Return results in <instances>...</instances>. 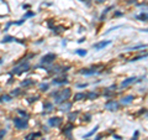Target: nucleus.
<instances>
[{
    "label": "nucleus",
    "mask_w": 148,
    "mask_h": 140,
    "mask_svg": "<svg viewBox=\"0 0 148 140\" xmlns=\"http://www.w3.org/2000/svg\"><path fill=\"white\" fill-rule=\"evenodd\" d=\"M72 95V89L70 88H64V89H60V91H54L51 93V97H53L54 99V103L53 104H62L64 103L65 100H68Z\"/></svg>",
    "instance_id": "nucleus-1"
},
{
    "label": "nucleus",
    "mask_w": 148,
    "mask_h": 140,
    "mask_svg": "<svg viewBox=\"0 0 148 140\" xmlns=\"http://www.w3.org/2000/svg\"><path fill=\"white\" fill-rule=\"evenodd\" d=\"M31 68V63L28 61H22L21 63H19L17 66H15L11 70V74H21L24 72H27Z\"/></svg>",
    "instance_id": "nucleus-2"
},
{
    "label": "nucleus",
    "mask_w": 148,
    "mask_h": 140,
    "mask_svg": "<svg viewBox=\"0 0 148 140\" xmlns=\"http://www.w3.org/2000/svg\"><path fill=\"white\" fill-rule=\"evenodd\" d=\"M57 58V55L56 54H52V52H49V54H46L44 56H42L41 57V66H49V65H52L53 62L56 61Z\"/></svg>",
    "instance_id": "nucleus-3"
},
{
    "label": "nucleus",
    "mask_w": 148,
    "mask_h": 140,
    "mask_svg": "<svg viewBox=\"0 0 148 140\" xmlns=\"http://www.w3.org/2000/svg\"><path fill=\"white\" fill-rule=\"evenodd\" d=\"M12 123H14V125H15V128L19 129V130L26 129L28 127V120L24 119V118H14Z\"/></svg>",
    "instance_id": "nucleus-4"
},
{
    "label": "nucleus",
    "mask_w": 148,
    "mask_h": 140,
    "mask_svg": "<svg viewBox=\"0 0 148 140\" xmlns=\"http://www.w3.org/2000/svg\"><path fill=\"white\" fill-rule=\"evenodd\" d=\"M104 107H105V109H108L110 112H116L120 108V103L117 100H115V99H110V100H108L104 104Z\"/></svg>",
    "instance_id": "nucleus-5"
},
{
    "label": "nucleus",
    "mask_w": 148,
    "mask_h": 140,
    "mask_svg": "<svg viewBox=\"0 0 148 140\" xmlns=\"http://www.w3.org/2000/svg\"><path fill=\"white\" fill-rule=\"evenodd\" d=\"M47 123L49 127H52V128H58L62 125L63 123V118H60V117H51L49 119L47 120Z\"/></svg>",
    "instance_id": "nucleus-6"
},
{
    "label": "nucleus",
    "mask_w": 148,
    "mask_h": 140,
    "mask_svg": "<svg viewBox=\"0 0 148 140\" xmlns=\"http://www.w3.org/2000/svg\"><path fill=\"white\" fill-rule=\"evenodd\" d=\"M68 70H70V66H54L52 68H48L49 73H64Z\"/></svg>",
    "instance_id": "nucleus-7"
},
{
    "label": "nucleus",
    "mask_w": 148,
    "mask_h": 140,
    "mask_svg": "<svg viewBox=\"0 0 148 140\" xmlns=\"http://www.w3.org/2000/svg\"><path fill=\"white\" fill-rule=\"evenodd\" d=\"M111 44V40H104V41L96 42V44H93V49L96 50V51H100V50L105 49L106 46H109Z\"/></svg>",
    "instance_id": "nucleus-8"
},
{
    "label": "nucleus",
    "mask_w": 148,
    "mask_h": 140,
    "mask_svg": "<svg viewBox=\"0 0 148 140\" xmlns=\"http://www.w3.org/2000/svg\"><path fill=\"white\" fill-rule=\"evenodd\" d=\"M73 129H74V125H73L72 123L67 124V125L63 128V130H62V134H64L67 138H72V130Z\"/></svg>",
    "instance_id": "nucleus-9"
},
{
    "label": "nucleus",
    "mask_w": 148,
    "mask_h": 140,
    "mask_svg": "<svg viewBox=\"0 0 148 140\" xmlns=\"http://www.w3.org/2000/svg\"><path fill=\"white\" fill-rule=\"evenodd\" d=\"M79 73L83 74V76H93V74H96V73H99V72L96 71L95 67H91V68H83V70H80Z\"/></svg>",
    "instance_id": "nucleus-10"
},
{
    "label": "nucleus",
    "mask_w": 148,
    "mask_h": 140,
    "mask_svg": "<svg viewBox=\"0 0 148 140\" xmlns=\"http://www.w3.org/2000/svg\"><path fill=\"white\" fill-rule=\"evenodd\" d=\"M136 81H137V77H128V78L124 79V81L120 83V87H121V88L128 87V86H131V84H133Z\"/></svg>",
    "instance_id": "nucleus-11"
},
{
    "label": "nucleus",
    "mask_w": 148,
    "mask_h": 140,
    "mask_svg": "<svg viewBox=\"0 0 148 140\" xmlns=\"http://www.w3.org/2000/svg\"><path fill=\"white\" fill-rule=\"evenodd\" d=\"M69 83L68 78L65 77H62V78H53L52 79V84L53 86H63V84H67Z\"/></svg>",
    "instance_id": "nucleus-12"
},
{
    "label": "nucleus",
    "mask_w": 148,
    "mask_h": 140,
    "mask_svg": "<svg viewBox=\"0 0 148 140\" xmlns=\"http://www.w3.org/2000/svg\"><path fill=\"white\" fill-rule=\"evenodd\" d=\"M133 99H135L133 94H127V95H125V97H122V98H121V104H122V105H128V104L132 103Z\"/></svg>",
    "instance_id": "nucleus-13"
},
{
    "label": "nucleus",
    "mask_w": 148,
    "mask_h": 140,
    "mask_svg": "<svg viewBox=\"0 0 148 140\" xmlns=\"http://www.w3.org/2000/svg\"><path fill=\"white\" fill-rule=\"evenodd\" d=\"M72 105H73L72 102H68V100H65L64 103L59 104V110H60V112H63V113H64V112H68V110H70Z\"/></svg>",
    "instance_id": "nucleus-14"
},
{
    "label": "nucleus",
    "mask_w": 148,
    "mask_h": 140,
    "mask_svg": "<svg viewBox=\"0 0 148 140\" xmlns=\"http://www.w3.org/2000/svg\"><path fill=\"white\" fill-rule=\"evenodd\" d=\"M43 109L46 110V113L52 112L53 109H54V104H53V102H51V100H44L43 102Z\"/></svg>",
    "instance_id": "nucleus-15"
},
{
    "label": "nucleus",
    "mask_w": 148,
    "mask_h": 140,
    "mask_svg": "<svg viewBox=\"0 0 148 140\" xmlns=\"http://www.w3.org/2000/svg\"><path fill=\"white\" fill-rule=\"evenodd\" d=\"M84 99H86V94H85L84 92H78V93H75L74 97H73V100H74V102H80V100H84Z\"/></svg>",
    "instance_id": "nucleus-16"
},
{
    "label": "nucleus",
    "mask_w": 148,
    "mask_h": 140,
    "mask_svg": "<svg viewBox=\"0 0 148 140\" xmlns=\"http://www.w3.org/2000/svg\"><path fill=\"white\" fill-rule=\"evenodd\" d=\"M36 83V81H33L31 78H26L24 81H21V87H30V86H33Z\"/></svg>",
    "instance_id": "nucleus-17"
},
{
    "label": "nucleus",
    "mask_w": 148,
    "mask_h": 140,
    "mask_svg": "<svg viewBox=\"0 0 148 140\" xmlns=\"http://www.w3.org/2000/svg\"><path fill=\"white\" fill-rule=\"evenodd\" d=\"M41 136V133H30L25 136V140H36V138Z\"/></svg>",
    "instance_id": "nucleus-18"
},
{
    "label": "nucleus",
    "mask_w": 148,
    "mask_h": 140,
    "mask_svg": "<svg viewBox=\"0 0 148 140\" xmlns=\"http://www.w3.org/2000/svg\"><path fill=\"white\" fill-rule=\"evenodd\" d=\"M16 38L14 36H9V35H6V36L0 41V44H9V42H15Z\"/></svg>",
    "instance_id": "nucleus-19"
},
{
    "label": "nucleus",
    "mask_w": 148,
    "mask_h": 140,
    "mask_svg": "<svg viewBox=\"0 0 148 140\" xmlns=\"http://www.w3.org/2000/svg\"><path fill=\"white\" fill-rule=\"evenodd\" d=\"M98 130H99V125H95V127H94V129H93L91 132H89V133H86L85 135H83V139H88V138H90V136H93V135H94V134H95L96 132H98Z\"/></svg>",
    "instance_id": "nucleus-20"
},
{
    "label": "nucleus",
    "mask_w": 148,
    "mask_h": 140,
    "mask_svg": "<svg viewBox=\"0 0 148 140\" xmlns=\"http://www.w3.org/2000/svg\"><path fill=\"white\" fill-rule=\"evenodd\" d=\"M79 115V110H75V112H72V113H69L68 114V120L72 123V122H74V120L76 119V117Z\"/></svg>",
    "instance_id": "nucleus-21"
},
{
    "label": "nucleus",
    "mask_w": 148,
    "mask_h": 140,
    "mask_svg": "<svg viewBox=\"0 0 148 140\" xmlns=\"http://www.w3.org/2000/svg\"><path fill=\"white\" fill-rule=\"evenodd\" d=\"M12 97L10 94H3L0 97V103H4V102H11Z\"/></svg>",
    "instance_id": "nucleus-22"
},
{
    "label": "nucleus",
    "mask_w": 148,
    "mask_h": 140,
    "mask_svg": "<svg viewBox=\"0 0 148 140\" xmlns=\"http://www.w3.org/2000/svg\"><path fill=\"white\" fill-rule=\"evenodd\" d=\"M98 97H99V94H98L96 92H93V91L89 92L88 94H86V99H88V100H94V99H96Z\"/></svg>",
    "instance_id": "nucleus-23"
},
{
    "label": "nucleus",
    "mask_w": 148,
    "mask_h": 140,
    "mask_svg": "<svg viewBox=\"0 0 148 140\" xmlns=\"http://www.w3.org/2000/svg\"><path fill=\"white\" fill-rule=\"evenodd\" d=\"M16 112H17L24 119H28V118H30V114H28L26 110H24V109H16Z\"/></svg>",
    "instance_id": "nucleus-24"
},
{
    "label": "nucleus",
    "mask_w": 148,
    "mask_h": 140,
    "mask_svg": "<svg viewBox=\"0 0 148 140\" xmlns=\"http://www.w3.org/2000/svg\"><path fill=\"white\" fill-rule=\"evenodd\" d=\"M78 56H80V57H84V56H86L88 55V51L86 50H84V49H78V50H75L74 51Z\"/></svg>",
    "instance_id": "nucleus-25"
},
{
    "label": "nucleus",
    "mask_w": 148,
    "mask_h": 140,
    "mask_svg": "<svg viewBox=\"0 0 148 140\" xmlns=\"http://www.w3.org/2000/svg\"><path fill=\"white\" fill-rule=\"evenodd\" d=\"M136 17L138 19V20H141V21H143V22H146V21H147V12H146V11H142L140 15H137Z\"/></svg>",
    "instance_id": "nucleus-26"
},
{
    "label": "nucleus",
    "mask_w": 148,
    "mask_h": 140,
    "mask_svg": "<svg viewBox=\"0 0 148 140\" xmlns=\"http://www.w3.org/2000/svg\"><path fill=\"white\" fill-rule=\"evenodd\" d=\"M38 88H40V92H47L49 89V83H41Z\"/></svg>",
    "instance_id": "nucleus-27"
},
{
    "label": "nucleus",
    "mask_w": 148,
    "mask_h": 140,
    "mask_svg": "<svg viewBox=\"0 0 148 140\" xmlns=\"http://www.w3.org/2000/svg\"><path fill=\"white\" fill-rule=\"evenodd\" d=\"M147 46L146 45H137V46H132V47H128L127 51H135V50H142V49H146Z\"/></svg>",
    "instance_id": "nucleus-28"
},
{
    "label": "nucleus",
    "mask_w": 148,
    "mask_h": 140,
    "mask_svg": "<svg viewBox=\"0 0 148 140\" xmlns=\"http://www.w3.org/2000/svg\"><path fill=\"white\" fill-rule=\"evenodd\" d=\"M52 30H53V33H59L62 31H64V27L63 26H53Z\"/></svg>",
    "instance_id": "nucleus-29"
},
{
    "label": "nucleus",
    "mask_w": 148,
    "mask_h": 140,
    "mask_svg": "<svg viewBox=\"0 0 148 140\" xmlns=\"http://www.w3.org/2000/svg\"><path fill=\"white\" fill-rule=\"evenodd\" d=\"M147 57V54H144V55H140V56H136V57H133L130 60V62H136L138 61V60H143V58Z\"/></svg>",
    "instance_id": "nucleus-30"
},
{
    "label": "nucleus",
    "mask_w": 148,
    "mask_h": 140,
    "mask_svg": "<svg viewBox=\"0 0 148 140\" xmlns=\"http://www.w3.org/2000/svg\"><path fill=\"white\" fill-rule=\"evenodd\" d=\"M112 9H114V5H111V6H109V8H106V9H105L104 11H103V14H101L100 20H103V19H104V17L106 16V14H108V12L110 11V10H112Z\"/></svg>",
    "instance_id": "nucleus-31"
},
{
    "label": "nucleus",
    "mask_w": 148,
    "mask_h": 140,
    "mask_svg": "<svg viewBox=\"0 0 148 140\" xmlns=\"http://www.w3.org/2000/svg\"><path fill=\"white\" fill-rule=\"evenodd\" d=\"M19 94H21V89L20 88H15V89H12L11 92H10V95H11V97H14V95H19Z\"/></svg>",
    "instance_id": "nucleus-32"
},
{
    "label": "nucleus",
    "mask_w": 148,
    "mask_h": 140,
    "mask_svg": "<svg viewBox=\"0 0 148 140\" xmlns=\"http://www.w3.org/2000/svg\"><path fill=\"white\" fill-rule=\"evenodd\" d=\"M35 15H36V12H35V11H27L24 15V19L26 20V19H28V17H33Z\"/></svg>",
    "instance_id": "nucleus-33"
},
{
    "label": "nucleus",
    "mask_w": 148,
    "mask_h": 140,
    "mask_svg": "<svg viewBox=\"0 0 148 140\" xmlns=\"http://www.w3.org/2000/svg\"><path fill=\"white\" fill-rule=\"evenodd\" d=\"M83 120H85L86 123H88V122H90V120H91V114H89V113L84 114V115H83Z\"/></svg>",
    "instance_id": "nucleus-34"
},
{
    "label": "nucleus",
    "mask_w": 148,
    "mask_h": 140,
    "mask_svg": "<svg viewBox=\"0 0 148 140\" xmlns=\"http://www.w3.org/2000/svg\"><path fill=\"white\" fill-rule=\"evenodd\" d=\"M37 99H40V95H32V97L28 98V102H30V103H33V102H36Z\"/></svg>",
    "instance_id": "nucleus-35"
},
{
    "label": "nucleus",
    "mask_w": 148,
    "mask_h": 140,
    "mask_svg": "<svg viewBox=\"0 0 148 140\" xmlns=\"http://www.w3.org/2000/svg\"><path fill=\"white\" fill-rule=\"evenodd\" d=\"M120 16H124V11L116 10V11L114 12V17H120Z\"/></svg>",
    "instance_id": "nucleus-36"
},
{
    "label": "nucleus",
    "mask_w": 148,
    "mask_h": 140,
    "mask_svg": "<svg viewBox=\"0 0 148 140\" xmlns=\"http://www.w3.org/2000/svg\"><path fill=\"white\" fill-rule=\"evenodd\" d=\"M25 22V19H21V20H17V21H12V25H17V26H20Z\"/></svg>",
    "instance_id": "nucleus-37"
},
{
    "label": "nucleus",
    "mask_w": 148,
    "mask_h": 140,
    "mask_svg": "<svg viewBox=\"0 0 148 140\" xmlns=\"http://www.w3.org/2000/svg\"><path fill=\"white\" fill-rule=\"evenodd\" d=\"M6 135V130L5 129H0V140H3V138Z\"/></svg>",
    "instance_id": "nucleus-38"
},
{
    "label": "nucleus",
    "mask_w": 148,
    "mask_h": 140,
    "mask_svg": "<svg viewBox=\"0 0 148 140\" xmlns=\"http://www.w3.org/2000/svg\"><path fill=\"white\" fill-rule=\"evenodd\" d=\"M138 136H140V132H138V130H136V132H135V134H133V136H132V139H131V140H137V139H138Z\"/></svg>",
    "instance_id": "nucleus-39"
},
{
    "label": "nucleus",
    "mask_w": 148,
    "mask_h": 140,
    "mask_svg": "<svg viewBox=\"0 0 148 140\" xmlns=\"http://www.w3.org/2000/svg\"><path fill=\"white\" fill-rule=\"evenodd\" d=\"M76 87H78V88H86V87H88V83H78Z\"/></svg>",
    "instance_id": "nucleus-40"
},
{
    "label": "nucleus",
    "mask_w": 148,
    "mask_h": 140,
    "mask_svg": "<svg viewBox=\"0 0 148 140\" xmlns=\"http://www.w3.org/2000/svg\"><path fill=\"white\" fill-rule=\"evenodd\" d=\"M12 25V21H8V24H6V26H5V29H4V31H8L9 30V27Z\"/></svg>",
    "instance_id": "nucleus-41"
},
{
    "label": "nucleus",
    "mask_w": 148,
    "mask_h": 140,
    "mask_svg": "<svg viewBox=\"0 0 148 140\" xmlns=\"http://www.w3.org/2000/svg\"><path fill=\"white\" fill-rule=\"evenodd\" d=\"M48 27H51V29L53 27V20H49V21H48Z\"/></svg>",
    "instance_id": "nucleus-42"
},
{
    "label": "nucleus",
    "mask_w": 148,
    "mask_h": 140,
    "mask_svg": "<svg viewBox=\"0 0 148 140\" xmlns=\"http://www.w3.org/2000/svg\"><path fill=\"white\" fill-rule=\"evenodd\" d=\"M146 110H147V109H146V108H143V109H141V112L138 113V114H146Z\"/></svg>",
    "instance_id": "nucleus-43"
},
{
    "label": "nucleus",
    "mask_w": 148,
    "mask_h": 140,
    "mask_svg": "<svg viewBox=\"0 0 148 140\" xmlns=\"http://www.w3.org/2000/svg\"><path fill=\"white\" fill-rule=\"evenodd\" d=\"M101 139H103V135H101V134H99V135L96 136V138H95L94 140H101Z\"/></svg>",
    "instance_id": "nucleus-44"
},
{
    "label": "nucleus",
    "mask_w": 148,
    "mask_h": 140,
    "mask_svg": "<svg viewBox=\"0 0 148 140\" xmlns=\"http://www.w3.org/2000/svg\"><path fill=\"white\" fill-rule=\"evenodd\" d=\"M84 41H85V37H81V38H80V40H79L78 42H79V44H83Z\"/></svg>",
    "instance_id": "nucleus-45"
},
{
    "label": "nucleus",
    "mask_w": 148,
    "mask_h": 140,
    "mask_svg": "<svg viewBox=\"0 0 148 140\" xmlns=\"http://www.w3.org/2000/svg\"><path fill=\"white\" fill-rule=\"evenodd\" d=\"M95 3H98V4H101V3H104L105 0H94Z\"/></svg>",
    "instance_id": "nucleus-46"
},
{
    "label": "nucleus",
    "mask_w": 148,
    "mask_h": 140,
    "mask_svg": "<svg viewBox=\"0 0 148 140\" xmlns=\"http://www.w3.org/2000/svg\"><path fill=\"white\" fill-rule=\"evenodd\" d=\"M22 8H24V9H28V8H30V5H28V4H24V5H22Z\"/></svg>",
    "instance_id": "nucleus-47"
},
{
    "label": "nucleus",
    "mask_w": 148,
    "mask_h": 140,
    "mask_svg": "<svg viewBox=\"0 0 148 140\" xmlns=\"http://www.w3.org/2000/svg\"><path fill=\"white\" fill-rule=\"evenodd\" d=\"M114 138H115V139H117V140H121V136L120 135H114Z\"/></svg>",
    "instance_id": "nucleus-48"
},
{
    "label": "nucleus",
    "mask_w": 148,
    "mask_h": 140,
    "mask_svg": "<svg viewBox=\"0 0 148 140\" xmlns=\"http://www.w3.org/2000/svg\"><path fill=\"white\" fill-rule=\"evenodd\" d=\"M62 45H63V46L67 45V40H63V42H62Z\"/></svg>",
    "instance_id": "nucleus-49"
},
{
    "label": "nucleus",
    "mask_w": 148,
    "mask_h": 140,
    "mask_svg": "<svg viewBox=\"0 0 148 140\" xmlns=\"http://www.w3.org/2000/svg\"><path fill=\"white\" fill-rule=\"evenodd\" d=\"M42 129H43V132H48V130H47V127H42Z\"/></svg>",
    "instance_id": "nucleus-50"
},
{
    "label": "nucleus",
    "mask_w": 148,
    "mask_h": 140,
    "mask_svg": "<svg viewBox=\"0 0 148 140\" xmlns=\"http://www.w3.org/2000/svg\"><path fill=\"white\" fill-rule=\"evenodd\" d=\"M0 65H3V58H0Z\"/></svg>",
    "instance_id": "nucleus-51"
},
{
    "label": "nucleus",
    "mask_w": 148,
    "mask_h": 140,
    "mask_svg": "<svg viewBox=\"0 0 148 140\" xmlns=\"http://www.w3.org/2000/svg\"><path fill=\"white\" fill-rule=\"evenodd\" d=\"M41 140H46V139H41Z\"/></svg>",
    "instance_id": "nucleus-52"
},
{
    "label": "nucleus",
    "mask_w": 148,
    "mask_h": 140,
    "mask_svg": "<svg viewBox=\"0 0 148 140\" xmlns=\"http://www.w3.org/2000/svg\"><path fill=\"white\" fill-rule=\"evenodd\" d=\"M0 91H1V88H0Z\"/></svg>",
    "instance_id": "nucleus-53"
},
{
    "label": "nucleus",
    "mask_w": 148,
    "mask_h": 140,
    "mask_svg": "<svg viewBox=\"0 0 148 140\" xmlns=\"http://www.w3.org/2000/svg\"><path fill=\"white\" fill-rule=\"evenodd\" d=\"M85 140H86V139H85Z\"/></svg>",
    "instance_id": "nucleus-54"
}]
</instances>
